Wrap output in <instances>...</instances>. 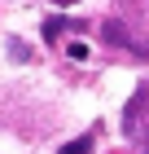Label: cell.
<instances>
[{
  "instance_id": "1",
  "label": "cell",
  "mask_w": 149,
  "mask_h": 154,
  "mask_svg": "<svg viewBox=\"0 0 149 154\" xmlns=\"http://www.w3.org/2000/svg\"><path fill=\"white\" fill-rule=\"evenodd\" d=\"M57 154H92V137H79V141H70V145H61Z\"/></svg>"
},
{
  "instance_id": "2",
  "label": "cell",
  "mask_w": 149,
  "mask_h": 154,
  "mask_svg": "<svg viewBox=\"0 0 149 154\" xmlns=\"http://www.w3.org/2000/svg\"><path fill=\"white\" fill-rule=\"evenodd\" d=\"M66 26H70V22H61V18H48V22H44V35H48V44H57V35L66 31Z\"/></svg>"
},
{
  "instance_id": "3",
  "label": "cell",
  "mask_w": 149,
  "mask_h": 154,
  "mask_svg": "<svg viewBox=\"0 0 149 154\" xmlns=\"http://www.w3.org/2000/svg\"><path fill=\"white\" fill-rule=\"evenodd\" d=\"M105 40H110V44H127V31L118 22H105Z\"/></svg>"
},
{
  "instance_id": "4",
  "label": "cell",
  "mask_w": 149,
  "mask_h": 154,
  "mask_svg": "<svg viewBox=\"0 0 149 154\" xmlns=\"http://www.w3.org/2000/svg\"><path fill=\"white\" fill-rule=\"evenodd\" d=\"M66 53H70V57H75V62H83V57H88V44H83V40H75V44H70Z\"/></svg>"
},
{
  "instance_id": "5",
  "label": "cell",
  "mask_w": 149,
  "mask_h": 154,
  "mask_svg": "<svg viewBox=\"0 0 149 154\" xmlns=\"http://www.w3.org/2000/svg\"><path fill=\"white\" fill-rule=\"evenodd\" d=\"M57 5H75V0H57Z\"/></svg>"
},
{
  "instance_id": "6",
  "label": "cell",
  "mask_w": 149,
  "mask_h": 154,
  "mask_svg": "<svg viewBox=\"0 0 149 154\" xmlns=\"http://www.w3.org/2000/svg\"><path fill=\"white\" fill-rule=\"evenodd\" d=\"M145 145H149V132H145Z\"/></svg>"
}]
</instances>
